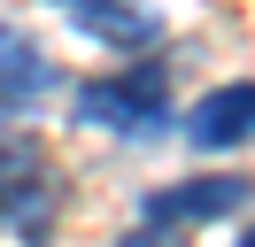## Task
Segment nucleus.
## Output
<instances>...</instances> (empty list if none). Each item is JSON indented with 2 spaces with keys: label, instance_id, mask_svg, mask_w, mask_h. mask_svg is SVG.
<instances>
[{
  "label": "nucleus",
  "instance_id": "nucleus-1",
  "mask_svg": "<svg viewBox=\"0 0 255 247\" xmlns=\"http://www.w3.org/2000/svg\"><path fill=\"white\" fill-rule=\"evenodd\" d=\"M70 108H78V124H93V131L155 139V131H170V77H162L155 62L116 70V77H85V85L70 93Z\"/></svg>",
  "mask_w": 255,
  "mask_h": 247
},
{
  "label": "nucleus",
  "instance_id": "nucleus-2",
  "mask_svg": "<svg viewBox=\"0 0 255 247\" xmlns=\"http://www.w3.org/2000/svg\"><path fill=\"white\" fill-rule=\"evenodd\" d=\"M47 216H54V170H47V147H39L23 124L0 116V224H16L23 240H47Z\"/></svg>",
  "mask_w": 255,
  "mask_h": 247
},
{
  "label": "nucleus",
  "instance_id": "nucleus-3",
  "mask_svg": "<svg viewBox=\"0 0 255 247\" xmlns=\"http://www.w3.org/2000/svg\"><path fill=\"white\" fill-rule=\"evenodd\" d=\"M248 193H255V185L240 178V170H217V178H186V185L147 193L139 216H147V232H170V224H217V216H232Z\"/></svg>",
  "mask_w": 255,
  "mask_h": 247
},
{
  "label": "nucleus",
  "instance_id": "nucleus-4",
  "mask_svg": "<svg viewBox=\"0 0 255 247\" xmlns=\"http://www.w3.org/2000/svg\"><path fill=\"white\" fill-rule=\"evenodd\" d=\"M54 15H62L70 31H85V39L116 46V54H131V46H155L162 39V15L147 8V0H47Z\"/></svg>",
  "mask_w": 255,
  "mask_h": 247
},
{
  "label": "nucleus",
  "instance_id": "nucleus-5",
  "mask_svg": "<svg viewBox=\"0 0 255 247\" xmlns=\"http://www.w3.org/2000/svg\"><path fill=\"white\" fill-rule=\"evenodd\" d=\"M186 139H193V147H209V154L248 147V139H255V77L201 93V101H193V116H186Z\"/></svg>",
  "mask_w": 255,
  "mask_h": 247
},
{
  "label": "nucleus",
  "instance_id": "nucleus-6",
  "mask_svg": "<svg viewBox=\"0 0 255 247\" xmlns=\"http://www.w3.org/2000/svg\"><path fill=\"white\" fill-rule=\"evenodd\" d=\"M39 93H54V62L39 54L16 23H0V108H23V101H39Z\"/></svg>",
  "mask_w": 255,
  "mask_h": 247
},
{
  "label": "nucleus",
  "instance_id": "nucleus-7",
  "mask_svg": "<svg viewBox=\"0 0 255 247\" xmlns=\"http://www.w3.org/2000/svg\"><path fill=\"white\" fill-rule=\"evenodd\" d=\"M116 247H170L162 232H139V240H116Z\"/></svg>",
  "mask_w": 255,
  "mask_h": 247
},
{
  "label": "nucleus",
  "instance_id": "nucleus-8",
  "mask_svg": "<svg viewBox=\"0 0 255 247\" xmlns=\"http://www.w3.org/2000/svg\"><path fill=\"white\" fill-rule=\"evenodd\" d=\"M240 247H255V232H248V240H240Z\"/></svg>",
  "mask_w": 255,
  "mask_h": 247
}]
</instances>
